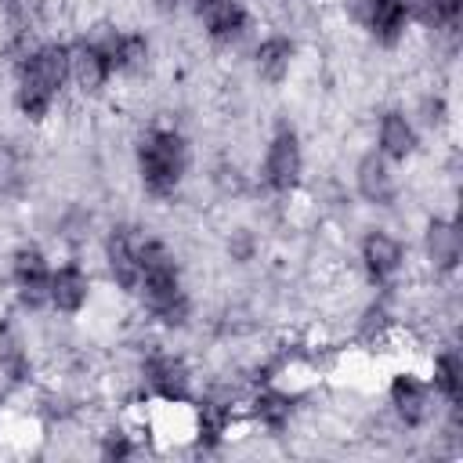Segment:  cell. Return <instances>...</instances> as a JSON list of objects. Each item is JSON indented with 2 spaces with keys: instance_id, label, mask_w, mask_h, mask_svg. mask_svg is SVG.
I'll use <instances>...</instances> for the list:
<instances>
[{
  "instance_id": "6da1fadb",
  "label": "cell",
  "mask_w": 463,
  "mask_h": 463,
  "mask_svg": "<svg viewBox=\"0 0 463 463\" xmlns=\"http://www.w3.org/2000/svg\"><path fill=\"white\" fill-rule=\"evenodd\" d=\"M65 90H72L69 87V40L40 36L14 54L11 105L29 127L47 123L58 101L65 98Z\"/></svg>"
},
{
  "instance_id": "7a4b0ae2",
  "label": "cell",
  "mask_w": 463,
  "mask_h": 463,
  "mask_svg": "<svg viewBox=\"0 0 463 463\" xmlns=\"http://www.w3.org/2000/svg\"><path fill=\"white\" fill-rule=\"evenodd\" d=\"M141 275H137V289L134 300L141 304V311L159 326V329H188L192 326V293L184 282V264L177 257V250L152 235L141 232Z\"/></svg>"
},
{
  "instance_id": "3957f363",
  "label": "cell",
  "mask_w": 463,
  "mask_h": 463,
  "mask_svg": "<svg viewBox=\"0 0 463 463\" xmlns=\"http://www.w3.org/2000/svg\"><path fill=\"white\" fill-rule=\"evenodd\" d=\"M134 174L148 199L170 203L192 174V141L174 123H152L134 141Z\"/></svg>"
},
{
  "instance_id": "277c9868",
  "label": "cell",
  "mask_w": 463,
  "mask_h": 463,
  "mask_svg": "<svg viewBox=\"0 0 463 463\" xmlns=\"http://www.w3.org/2000/svg\"><path fill=\"white\" fill-rule=\"evenodd\" d=\"M307 174V156H304V137L293 119L279 116L264 137L260 159H257V184L271 199H289L300 192Z\"/></svg>"
},
{
  "instance_id": "5b68a950",
  "label": "cell",
  "mask_w": 463,
  "mask_h": 463,
  "mask_svg": "<svg viewBox=\"0 0 463 463\" xmlns=\"http://www.w3.org/2000/svg\"><path fill=\"white\" fill-rule=\"evenodd\" d=\"M137 383H141V394L163 409H188L199 394L188 358L181 351H170V347H148L141 354Z\"/></svg>"
},
{
  "instance_id": "8992f818",
  "label": "cell",
  "mask_w": 463,
  "mask_h": 463,
  "mask_svg": "<svg viewBox=\"0 0 463 463\" xmlns=\"http://www.w3.org/2000/svg\"><path fill=\"white\" fill-rule=\"evenodd\" d=\"M383 402H387V416L394 420L398 430H427L430 423H438V398H434V387L427 380V373L420 369H394L387 387H383Z\"/></svg>"
},
{
  "instance_id": "52a82bcc",
  "label": "cell",
  "mask_w": 463,
  "mask_h": 463,
  "mask_svg": "<svg viewBox=\"0 0 463 463\" xmlns=\"http://www.w3.org/2000/svg\"><path fill=\"white\" fill-rule=\"evenodd\" d=\"M51 253L33 242V239H22L11 253H7V282H11V297H14V307L22 315H40L47 311V293H51Z\"/></svg>"
},
{
  "instance_id": "ba28073f",
  "label": "cell",
  "mask_w": 463,
  "mask_h": 463,
  "mask_svg": "<svg viewBox=\"0 0 463 463\" xmlns=\"http://www.w3.org/2000/svg\"><path fill=\"white\" fill-rule=\"evenodd\" d=\"M354 260L373 289H391L409 264V246L387 224H369L354 242Z\"/></svg>"
},
{
  "instance_id": "9c48e42d",
  "label": "cell",
  "mask_w": 463,
  "mask_h": 463,
  "mask_svg": "<svg viewBox=\"0 0 463 463\" xmlns=\"http://www.w3.org/2000/svg\"><path fill=\"white\" fill-rule=\"evenodd\" d=\"M344 14L380 51L402 47L405 36L412 33V18H409V7L402 0H344Z\"/></svg>"
},
{
  "instance_id": "30bf717a",
  "label": "cell",
  "mask_w": 463,
  "mask_h": 463,
  "mask_svg": "<svg viewBox=\"0 0 463 463\" xmlns=\"http://www.w3.org/2000/svg\"><path fill=\"white\" fill-rule=\"evenodd\" d=\"M83 33L109 54L116 80L141 76L152 65V36L145 29H130V25H116V22H94Z\"/></svg>"
},
{
  "instance_id": "8fae6325",
  "label": "cell",
  "mask_w": 463,
  "mask_h": 463,
  "mask_svg": "<svg viewBox=\"0 0 463 463\" xmlns=\"http://www.w3.org/2000/svg\"><path fill=\"white\" fill-rule=\"evenodd\" d=\"M351 192L365 210L387 213L402 199V177L391 159H383L376 148H365L351 166Z\"/></svg>"
},
{
  "instance_id": "7c38bea8",
  "label": "cell",
  "mask_w": 463,
  "mask_h": 463,
  "mask_svg": "<svg viewBox=\"0 0 463 463\" xmlns=\"http://www.w3.org/2000/svg\"><path fill=\"white\" fill-rule=\"evenodd\" d=\"M141 232L137 224L130 221H119V224H109L105 235H101V268H105V279L112 289H119L123 297H134L137 289V275H141Z\"/></svg>"
},
{
  "instance_id": "4fadbf2b",
  "label": "cell",
  "mask_w": 463,
  "mask_h": 463,
  "mask_svg": "<svg viewBox=\"0 0 463 463\" xmlns=\"http://www.w3.org/2000/svg\"><path fill=\"white\" fill-rule=\"evenodd\" d=\"M420 257L434 279H456L463 264V232L452 213H430L420 228Z\"/></svg>"
},
{
  "instance_id": "5bb4252c",
  "label": "cell",
  "mask_w": 463,
  "mask_h": 463,
  "mask_svg": "<svg viewBox=\"0 0 463 463\" xmlns=\"http://www.w3.org/2000/svg\"><path fill=\"white\" fill-rule=\"evenodd\" d=\"M373 148L383 159H391L394 166H405V163H412L420 156L423 130L416 127V119H412V112L405 105H387V109L376 112V119H373Z\"/></svg>"
},
{
  "instance_id": "9a60e30c",
  "label": "cell",
  "mask_w": 463,
  "mask_h": 463,
  "mask_svg": "<svg viewBox=\"0 0 463 463\" xmlns=\"http://www.w3.org/2000/svg\"><path fill=\"white\" fill-rule=\"evenodd\" d=\"M94 304V271L72 253L54 260L51 268V293H47V311L61 318H80Z\"/></svg>"
},
{
  "instance_id": "2e32d148",
  "label": "cell",
  "mask_w": 463,
  "mask_h": 463,
  "mask_svg": "<svg viewBox=\"0 0 463 463\" xmlns=\"http://www.w3.org/2000/svg\"><path fill=\"white\" fill-rule=\"evenodd\" d=\"M297 409H300L297 391L282 387L279 380H260V383L246 394V402H242L246 420H250L257 430H264L268 438H282V434L293 427Z\"/></svg>"
},
{
  "instance_id": "e0dca14e",
  "label": "cell",
  "mask_w": 463,
  "mask_h": 463,
  "mask_svg": "<svg viewBox=\"0 0 463 463\" xmlns=\"http://www.w3.org/2000/svg\"><path fill=\"white\" fill-rule=\"evenodd\" d=\"M195 18L203 25V36L217 51H235L253 36V11L246 7V0H210L195 11Z\"/></svg>"
},
{
  "instance_id": "ac0fdd59",
  "label": "cell",
  "mask_w": 463,
  "mask_h": 463,
  "mask_svg": "<svg viewBox=\"0 0 463 463\" xmlns=\"http://www.w3.org/2000/svg\"><path fill=\"white\" fill-rule=\"evenodd\" d=\"M112 83H116V72H112L109 54L87 33L72 36L69 40V87L80 90L83 98H98Z\"/></svg>"
},
{
  "instance_id": "d6986e66",
  "label": "cell",
  "mask_w": 463,
  "mask_h": 463,
  "mask_svg": "<svg viewBox=\"0 0 463 463\" xmlns=\"http://www.w3.org/2000/svg\"><path fill=\"white\" fill-rule=\"evenodd\" d=\"M297 65V40L289 33H264L250 47V69L264 87H282Z\"/></svg>"
},
{
  "instance_id": "ffe728a7",
  "label": "cell",
  "mask_w": 463,
  "mask_h": 463,
  "mask_svg": "<svg viewBox=\"0 0 463 463\" xmlns=\"http://www.w3.org/2000/svg\"><path fill=\"white\" fill-rule=\"evenodd\" d=\"M36 376V362L29 351V340L22 326L7 315L0 318V387L4 391H25Z\"/></svg>"
},
{
  "instance_id": "44dd1931",
  "label": "cell",
  "mask_w": 463,
  "mask_h": 463,
  "mask_svg": "<svg viewBox=\"0 0 463 463\" xmlns=\"http://www.w3.org/2000/svg\"><path fill=\"white\" fill-rule=\"evenodd\" d=\"M427 380L434 387V398L445 412H459L463 405V358H459V347L456 344H445L430 354V369H427Z\"/></svg>"
},
{
  "instance_id": "7402d4cb",
  "label": "cell",
  "mask_w": 463,
  "mask_h": 463,
  "mask_svg": "<svg viewBox=\"0 0 463 463\" xmlns=\"http://www.w3.org/2000/svg\"><path fill=\"white\" fill-rule=\"evenodd\" d=\"M409 18L412 25L427 29L438 40H456L463 22V0H412Z\"/></svg>"
},
{
  "instance_id": "603a6c76",
  "label": "cell",
  "mask_w": 463,
  "mask_h": 463,
  "mask_svg": "<svg viewBox=\"0 0 463 463\" xmlns=\"http://www.w3.org/2000/svg\"><path fill=\"white\" fill-rule=\"evenodd\" d=\"M98 459L105 463H127V459H137L145 452V438L127 427V423H109L101 434H98V445H94Z\"/></svg>"
},
{
  "instance_id": "cb8c5ba5",
  "label": "cell",
  "mask_w": 463,
  "mask_h": 463,
  "mask_svg": "<svg viewBox=\"0 0 463 463\" xmlns=\"http://www.w3.org/2000/svg\"><path fill=\"white\" fill-rule=\"evenodd\" d=\"M409 112H412V119H416L420 130H441V127L449 123V116H452L449 98H445L441 90H427V94L416 101V109H409Z\"/></svg>"
},
{
  "instance_id": "d4e9b609",
  "label": "cell",
  "mask_w": 463,
  "mask_h": 463,
  "mask_svg": "<svg viewBox=\"0 0 463 463\" xmlns=\"http://www.w3.org/2000/svg\"><path fill=\"white\" fill-rule=\"evenodd\" d=\"M224 253H228L232 264H250V260H257V253H260L257 232H253V228H232V232L224 235Z\"/></svg>"
},
{
  "instance_id": "484cf974",
  "label": "cell",
  "mask_w": 463,
  "mask_h": 463,
  "mask_svg": "<svg viewBox=\"0 0 463 463\" xmlns=\"http://www.w3.org/2000/svg\"><path fill=\"white\" fill-rule=\"evenodd\" d=\"M152 11L159 14H177V11H188V0H148Z\"/></svg>"
},
{
  "instance_id": "4316f807",
  "label": "cell",
  "mask_w": 463,
  "mask_h": 463,
  "mask_svg": "<svg viewBox=\"0 0 463 463\" xmlns=\"http://www.w3.org/2000/svg\"><path fill=\"white\" fill-rule=\"evenodd\" d=\"M206 4H210V0H188V11L195 14V11H199V7H206Z\"/></svg>"
},
{
  "instance_id": "83f0119b",
  "label": "cell",
  "mask_w": 463,
  "mask_h": 463,
  "mask_svg": "<svg viewBox=\"0 0 463 463\" xmlns=\"http://www.w3.org/2000/svg\"><path fill=\"white\" fill-rule=\"evenodd\" d=\"M7 4H14V0H0V11H4V7H7Z\"/></svg>"
}]
</instances>
